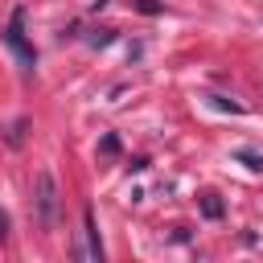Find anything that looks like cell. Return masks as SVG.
<instances>
[{"label": "cell", "instance_id": "1", "mask_svg": "<svg viewBox=\"0 0 263 263\" xmlns=\"http://www.w3.org/2000/svg\"><path fill=\"white\" fill-rule=\"evenodd\" d=\"M33 205H37L41 226L53 230L58 226V185H53L49 173H37V181H33Z\"/></svg>", "mask_w": 263, "mask_h": 263}, {"label": "cell", "instance_id": "2", "mask_svg": "<svg viewBox=\"0 0 263 263\" xmlns=\"http://www.w3.org/2000/svg\"><path fill=\"white\" fill-rule=\"evenodd\" d=\"M4 45L16 53V62H21L25 70H33V66H37V49L25 41V8H16V12H12L8 29H4Z\"/></svg>", "mask_w": 263, "mask_h": 263}, {"label": "cell", "instance_id": "3", "mask_svg": "<svg viewBox=\"0 0 263 263\" xmlns=\"http://www.w3.org/2000/svg\"><path fill=\"white\" fill-rule=\"evenodd\" d=\"M82 230H86V255L90 259H103V242H99V230H95V214L90 210L82 214Z\"/></svg>", "mask_w": 263, "mask_h": 263}, {"label": "cell", "instance_id": "4", "mask_svg": "<svg viewBox=\"0 0 263 263\" xmlns=\"http://www.w3.org/2000/svg\"><path fill=\"white\" fill-rule=\"evenodd\" d=\"M201 214H205V218H222V201H218V193H205V197H201Z\"/></svg>", "mask_w": 263, "mask_h": 263}, {"label": "cell", "instance_id": "5", "mask_svg": "<svg viewBox=\"0 0 263 263\" xmlns=\"http://www.w3.org/2000/svg\"><path fill=\"white\" fill-rule=\"evenodd\" d=\"M132 8L144 12V16H160L164 12V4H156V0H132Z\"/></svg>", "mask_w": 263, "mask_h": 263}, {"label": "cell", "instance_id": "6", "mask_svg": "<svg viewBox=\"0 0 263 263\" xmlns=\"http://www.w3.org/2000/svg\"><path fill=\"white\" fill-rule=\"evenodd\" d=\"M238 160H242L247 168H255V173H263V156H259V152H251V148H238Z\"/></svg>", "mask_w": 263, "mask_h": 263}, {"label": "cell", "instance_id": "7", "mask_svg": "<svg viewBox=\"0 0 263 263\" xmlns=\"http://www.w3.org/2000/svg\"><path fill=\"white\" fill-rule=\"evenodd\" d=\"M21 140H25V119H16V123H12V127H8V144H12V148H16V144H21Z\"/></svg>", "mask_w": 263, "mask_h": 263}, {"label": "cell", "instance_id": "8", "mask_svg": "<svg viewBox=\"0 0 263 263\" xmlns=\"http://www.w3.org/2000/svg\"><path fill=\"white\" fill-rule=\"evenodd\" d=\"M115 41V29H99L95 37H90V45H111Z\"/></svg>", "mask_w": 263, "mask_h": 263}, {"label": "cell", "instance_id": "9", "mask_svg": "<svg viewBox=\"0 0 263 263\" xmlns=\"http://www.w3.org/2000/svg\"><path fill=\"white\" fill-rule=\"evenodd\" d=\"M210 99H214V107H222V111H242V107H238L234 99H226V95H210Z\"/></svg>", "mask_w": 263, "mask_h": 263}, {"label": "cell", "instance_id": "10", "mask_svg": "<svg viewBox=\"0 0 263 263\" xmlns=\"http://www.w3.org/2000/svg\"><path fill=\"white\" fill-rule=\"evenodd\" d=\"M103 152L115 156V152H119V140H115V136H103Z\"/></svg>", "mask_w": 263, "mask_h": 263}, {"label": "cell", "instance_id": "11", "mask_svg": "<svg viewBox=\"0 0 263 263\" xmlns=\"http://www.w3.org/2000/svg\"><path fill=\"white\" fill-rule=\"evenodd\" d=\"M8 226H12V222H8V214H4V210H0V242H4V238H8Z\"/></svg>", "mask_w": 263, "mask_h": 263}]
</instances>
